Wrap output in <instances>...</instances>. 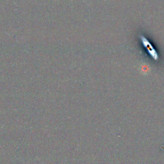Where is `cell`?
Here are the masks:
<instances>
[{"label":"cell","mask_w":164,"mask_h":164,"mask_svg":"<svg viewBox=\"0 0 164 164\" xmlns=\"http://www.w3.org/2000/svg\"><path fill=\"white\" fill-rule=\"evenodd\" d=\"M141 39H142V41L143 42V44L145 46V47L147 48V50L149 52L151 56H152L153 58H155V60H157L158 59V54L157 53H156L154 48L152 47L151 44L147 41L146 39L144 37H141Z\"/></svg>","instance_id":"obj_1"}]
</instances>
